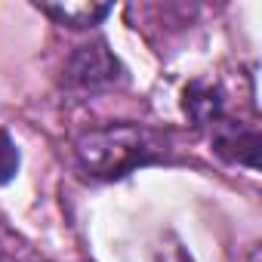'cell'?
<instances>
[{
    "label": "cell",
    "mask_w": 262,
    "mask_h": 262,
    "mask_svg": "<svg viewBox=\"0 0 262 262\" xmlns=\"http://www.w3.org/2000/svg\"><path fill=\"white\" fill-rule=\"evenodd\" d=\"M182 114L194 129H210L225 117V93L219 83L210 80H191L182 90Z\"/></svg>",
    "instance_id": "obj_4"
},
{
    "label": "cell",
    "mask_w": 262,
    "mask_h": 262,
    "mask_svg": "<svg viewBox=\"0 0 262 262\" xmlns=\"http://www.w3.org/2000/svg\"><path fill=\"white\" fill-rule=\"evenodd\" d=\"M19 173V148L7 129H0V185H7Z\"/></svg>",
    "instance_id": "obj_6"
},
{
    "label": "cell",
    "mask_w": 262,
    "mask_h": 262,
    "mask_svg": "<svg viewBox=\"0 0 262 262\" xmlns=\"http://www.w3.org/2000/svg\"><path fill=\"white\" fill-rule=\"evenodd\" d=\"M210 145L225 164H237L247 170H259V148L262 136L259 129L231 117H222L219 123L210 126Z\"/></svg>",
    "instance_id": "obj_3"
},
{
    "label": "cell",
    "mask_w": 262,
    "mask_h": 262,
    "mask_svg": "<svg viewBox=\"0 0 262 262\" xmlns=\"http://www.w3.org/2000/svg\"><path fill=\"white\" fill-rule=\"evenodd\" d=\"M250 262H259V250H256V253H253V259H250Z\"/></svg>",
    "instance_id": "obj_8"
},
{
    "label": "cell",
    "mask_w": 262,
    "mask_h": 262,
    "mask_svg": "<svg viewBox=\"0 0 262 262\" xmlns=\"http://www.w3.org/2000/svg\"><path fill=\"white\" fill-rule=\"evenodd\" d=\"M74 158L90 179L114 182L151 164L167 161V142L142 123L96 126L74 142Z\"/></svg>",
    "instance_id": "obj_1"
},
{
    "label": "cell",
    "mask_w": 262,
    "mask_h": 262,
    "mask_svg": "<svg viewBox=\"0 0 262 262\" xmlns=\"http://www.w3.org/2000/svg\"><path fill=\"white\" fill-rule=\"evenodd\" d=\"M123 65L120 59L111 53L105 37H96L90 43L74 47V53L65 59L62 68V86L68 93H80V96H96L105 93L111 86H117L123 80Z\"/></svg>",
    "instance_id": "obj_2"
},
{
    "label": "cell",
    "mask_w": 262,
    "mask_h": 262,
    "mask_svg": "<svg viewBox=\"0 0 262 262\" xmlns=\"http://www.w3.org/2000/svg\"><path fill=\"white\" fill-rule=\"evenodd\" d=\"M0 262H4V259H0Z\"/></svg>",
    "instance_id": "obj_9"
},
{
    "label": "cell",
    "mask_w": 262,
    "mask_h": 262,
    "mask_svg": "<svg viewBox=\"0 0 262 262\" xmlns=\"http://www.w3.org/2000/svg\"><path fill=\"white\" fill-rule=\"evenodd\" d=\"M161 262H191V256H188L179 244H173V247L161 250Z\"/></svg>",
    "instance_id": "obj_7"
},
{
    "label": "cell",
    "mask_w": 262,
    "mask_h": 262,
    "mask_svg": "<svg viewBox=\"0 0 262 262\" xmlns=\"http://www.w3.org/2000/svg\"><path fill=\"white\" fill-rule=\"evenodd\" d=\"M37 10L68 28H96L111 16L108 4H37Z\"/></svg>",
    "instance_id": "obj_5"
}]
</instances>
